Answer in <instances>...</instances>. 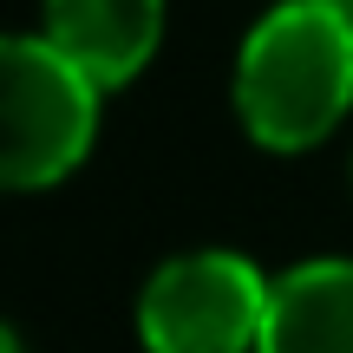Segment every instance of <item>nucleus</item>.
Listing matches in <instances>:
<instances>
[{
  "instance_id": "f257e3e1",
  "label": "nucleus",
  "mask_w": 353,
  "mask_h": 353,
  "mask_svg": "<svg viewBox=\"0 0 353 353\" xmlns=\"http://www.w3.org/2000/svg\"><path fill=\"white\" fill-rule=\"evenodd\" d=\"M353 105V0H281L236 52V112L262 151H307Z\"/></svg>"
},
{
  "instance_id": "f03ea898",
  "label": "nucleus",
  "mask_w": 353,
  "mask_h": 353,
  "mask_svg": "<svg viewBox=\"0 0 353 353\" xmlns=\"http://www.w3.org/2000/svg\"><path fill=\"white\" fill-rule=\"evenodd\" d=\"M99 131V85L39 39H0V190L59 183Z\"/></svg>"
},
{
  "instance_id": "7ed1b4c3",
  "label": "nucleus",
  "mask_w": 353,
  "mask_h": 353,
  "mask_svg": "<svg viewBox=\"0 0 353 353\" xmlns=\"http://www.w3.org/2000/svg\"><path fill=\"white\" fill-rule=\"evenodd\" d=\"M275 281L236 249H196L144 281L138 334L151 353H255Z\"/></svg>"
},
{
  "instance_id": "20e7f679",
  "label": "nucleus",
  "mask_w": 353,
  "mask_h": 353,
  "mask_svg": "<svg viewBox=\"0 0 353 353\" xmlns=\"http://www.w3.org/2000/svg\"><path fill=\"white\" fill-rule=\"evenodd\" d=\"M46 39L99 92L131 85L164 39V0H46Z\"/></svg>"
},
{
  "instance_id": "39448f33",
  "label": "nucleus",
  "mask_w": 353,
  "mask_h": 353,
  "mask_svg": "<svg viewBox=\"0 0 353 353\" xmlns=\"http://www.w3.org/2000/svg\"><path fill=\"white\" fill-rule=\"evenodd\" d=\"M255 353H353V262L321 255L275 281Z\"/></svg>"
},
{
  "instance_id": "423d86ee",
  "label": "nucleus",
  "mask_w": 353,
  "mask_h": 353,
  "mask_svg": "<svg viewBox=\"0 0 353 353\" xmlns=\"http://www.w3.org/2000/svg\"><path fill=\"white\" fill-rule=\"evenodd\" d=\"M0 353H26V347H20V334H13V327H0Z\"/></svg>"
}]
</instances>
